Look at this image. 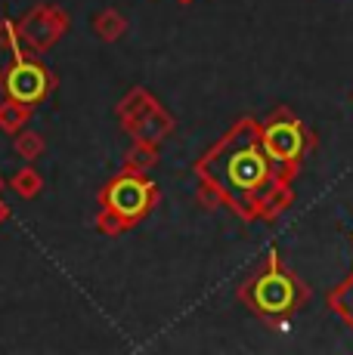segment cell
<instances>
[{"label": "cell", "instance_id": "16", "mask_svg": "<svg viewBox=\"0 0 353 355\" xmlns=\"http://www.w3.org/2000/svg\"><path fill=\"white\" fill-rule=\"evenodd\" d=\"M0 192H3V176H0Z\"/></svg>", "mask_w": 353, "mask_h": 355}, {"label": "cell", "instance_id": "10", "mask_svg": "<svg viewBox=\"0 0 353 355\" xmlns=\"http://www.w3.org/2000/svg\"><path fill=\"white\" fill-rule=\"evenodd\" d=\"M158 164V146H149V142H133V148L124 158V170L131 173H149V170Z\"/></svg>", "mask_w": 353, "mask_h": 355}, {"label": "cell", "instance_id": "6", "mask_svg": "<svg viewBox=\"0 0 353 355\" xmlns=\"http://www.w3.org/2000/svg\"><path fill=\"white\" fill-rule=\"evenodd\" d=\"M0 90H6V96L25 102V105H38V102H44L50 96L53 78L38 59L22 53V56L13 59V62L6 65V71L0 74Z\"/></svg>", "mask_w": 353, "mask_h": 355}, {"label": "cell", "instance_id": "8", "mask_svg": "<svg viewBox=\"0 0 353 355\" xmlns=\"http://www.w3.org/2000/svg\"><path fill=\"white\" fill-rule=\"evenodd\" d=\"M90 31L97 34L99 40H106V44H115V40L124 37V31H127V19L121 16V12L115 10V6H108V10L93 12V19H90Z\"/></svg>", "mask_w": 353, "mask_h": 355}, {"label": "cell", "instance_id": "7", "mask_svg": "<svg viewBox=\"0 0 353 355\" xmlns=\"http://www.w3.org/2000/svg\"><path fill=\"white\" fill-rule=\"evenodd\" d=\"M261 133V130H257ZM251 133V139L239 142V146L229 148L227 155V180L229 186L236 189V192H245V195H254V192H263V189L270 186V158L257 148L254 136Z\"/></svg>", "mask_w": 353, "mask_h": 355}, {"label": "cell", "instance_id": "15", "mask_svg": "<svg viewBox=\"0 0 353 355\" xmlns=\"http://www.w3.org/2000/svg\"><path fill=\"white\" fill-rule=\"evenodd\" d=\"M10 220V207H6V201H0V226Z\"/></svg>", "mask_w": 353, "mask_h": 355}, {"label": "cell", "instance_id": "13", "mask_svg": "<svg viewBox=\"0 0 353 355\" xmlns=\"http://www.w3.org/2000/svg\"><path fill=\"white\" fill-rule=\"evenodd\" d=\"M0 50H10L13 56H22L25 53L22 37H19V28L13 19H0Z\"/></svg>", "mask_w": 353, "mask_h": 355}, {"label": "cell", "instance_id": "1", "mask_svg": "<svg viewBox=\"0 0 353 355\" xmlns=\"http://www.w3.org/2000/svg\"><path fill=\"white\" fill-rule=\"evenodd\" d=\"M155 201H158V189L146 180V173L121 170L99 195L103 214H99L97 226L106 235H121L124 229L137 226L142 216L155 207Z\"/></svg>", "mask_w": 353, "mask_h": 355}, {"label": "cell", "instance_id": "11", "mask_svg": "<svg viewBox=\"0 0 353 355\" xmlns=\"http://www.w3.org/2000/svg\"><path fill=\"white\" fill-rule=\"evenodd\" d=\"M10 189L19 198H25V201H28V198H38L40 192H44V176H40L35 167H22V170H16V173H13Z\"/></svg>", "mask_w": 353, "mask_h": 355}, {"label": "cell", "instance_id": "9", "mask_svg": "<svg viewBox=\"0 0 353 355\" xmlns=\"http://www.w3.org/2000/svg\"><path fill=\"white\" fill-rule=\"evenodd\" d=\"M28 121H31V105L10 96L0 102V130L3 133H19V130L28 127Z\"/></svg>", "mask_w": 353, "mask_h": 355}, {"label": "cell", "instance_id": "4", "mask_svg": "<svg viewBox=\"0 0 353 355\" xmlns=\"http://www.w3.org/2000/svg\"><path fill=\"white\" fill-rule=\"evenodd\" d=\"M261 146H263V155L270 158V164H276V170H279V180H291V173H295L297 164H301L307 136H304V127L295 114L279 112L261 130Z\"/></svg>", "mask_w": 353, "mask_h": 355}, {"label": "cell", "instance_id": "2", "mask_svg": "<svg viewBox=\"0 0 353 355\" xmlns=\"http://www.w3.org/2000/svg\"><path fill=\"white\" fill-rule=\"evenodd\" d=\"M118 121H121V130H124L133 142H149V146H161L176 127L171 112H167L146 87H133V90L118 102Z\"/></svg>", "mask_w": 353, "mask_h": 355}, {"label": "cell", "instance_id": "17", "mask_svg": "<svg viewBox=\"0 0 353 355\" xmlns=\"http://www.w3.org/2000/svg\"><path fill=\"white\" fill-rule=\"evenodd\" d=\"M176 3H192V0H176Z\"/></svg>", "mask_w": 353, "mask_h": 355}, {"label": "cell", "instance_id": "5", "mask_svg": "<svg viewBox=\"0 0 353 355\" xmlns=\"http://www.w3.org/2000/svg\"><path fill=\"white\" fill-rule=\"evenodd\" d=\"M69 12L63 6L53 3H38L25 12L22 19H16L19 37H22L25 53H47L65 37L69 31Z\"/></svg>", "mask_w": 353, "mask_h": 355}, {"label": "cell", "instance_id": "14", "mask_svg": "<svg viewBox=\"0 0 353 355\" xmlns=\"http://www.w3.org/2000/svg\"><path fill=\"white\" fill-rule=\"evenodd\" d=\"M331 306H335L338 315L353 327V278L344 282V288H338L335 293H331Z\"/></svg>", "mask_w": 353, "mask_h": 355}, {"label": "cell", "instance_id": "12", "mask_svg": "<svg viewBox=\"0 0 353 355\" xmlns=\"http://www.w3.org/2000/svg\"><path fill=\"white\" fill-rule=\"evenodd\" d=\"M44 136L35 133V130H19L16 133V142H13V152L19 155L22 161H38L44 155Z\"/></svg>", "mask_w": 353, "mask_h": 355}, {"label": "cell", "instance_id": "3", "mask_svg": "<svg viewBox=\"0 0 353 355\" xmlns=\"http://www.w3.org/2000/svg\"><path fill=\"white\" fill-rule=\"evenodd\" d=\"M242 300H245L257 315L276 318V315H285V312L295 309L297 300H301V293H297V282L282 269L279 257L273 254L270 263H267V269H263L261 275L242 291Z\"/></svg>", "mask_w": 353, "mask_h": 355}]
</instances>
